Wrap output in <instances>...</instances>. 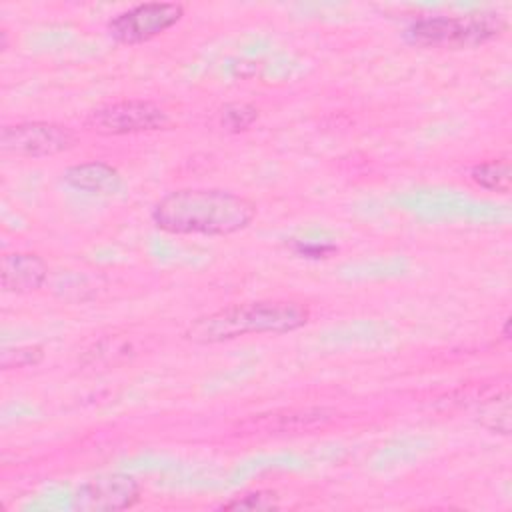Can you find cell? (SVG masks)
I'll return each instance as SVG.
<instances>
[{"label": "cell", "instance_id": "cell-1", "mask_svg": "<svg viewBox=\"0 0 512 512\" xmlns=\"http://www.w3.org/2000/svg\"><path fill=\"white\" fill-rule=\"evenodd\" d=\"M256 216V204L220 188H182L162 196L152 208V222L168 234L228 236L244 230Z\"/></svg>", "mask_w": 512, "mask_h": 512}, {"label": "cell", "instance_id": "cell-2", "mask_svg": "<svg viewBox=\"0 0 512 512\" xmlns=\"http://www.w3.org/2000/svg\"><path fill=\"white\" fill-rule=\"evenodd\" d=\"M310 310L296 300H258L220 308L196 318L184 332L194 344H220L246 334H284L302 328Z\"/></svg>", "mask_w": 512, "mask_h": 512}, {"label": "cell", "instance_id": "cell-3", "mask_svg": "<svg viewBox=\"0 0 512 512\" xmlns=\"http://www.w3.org/2000/svg\"><path fill=\"white\" fill-rule=\"evenodd\" d=\"M506 30V20L496 12H474L466 16L420 18L406 30L416 46L426 48H470L498 38Z\"/></svg>", "mask_w": 512, "mask_h": 512}, {"label": "cell", "instance_id": "cell-4", "mask_svg": "<svg viewBox=\"0 0 512 512\" xmlns=\"http://www.w3.org/2000/svg\"><path fill=\"white\" fill-rule=\"evenodd\" d=\"M172 124L170 114L150 100H120L90 112L86 126L106 136L164 130Z\"/></svg>", "mask_w": 512, "mask_h": 512}, {"label": "cell", "instance_id": "cell-5", "mask_svg": "<svg viewBox=\"0 0 512 512\" xmlns=\"http://www.w3.org/2000/svg\"><path fill=\"white\" fill-rule=\"evenodd\" d=\"M184 16V6L178 2H144L116 14L108 22L110 36L126 46L148 42L172 26Z\"/></svg>", "mask_w": 512, "mask_h": 512}, {"label": "cell", "instance_id": "cell-6", "mask_svg": "<svg viewBox=\"0 0 512 512\" xmlns=\"http://www.w3.org/2000/svg\"><path fill=\"white\" fill-rule=\"evenodd\" d=\"M76 134L54 122H18L2 128L0 146L8 154L22 158H46L72 148Z\"/></svg>", "mask_w": 512, "mask_h": 512}, {"label": "cell", "instance_id": "cell-7", "mask_svg": "<svg viewBox=\"0 0 512 512\" xmlns=\"http://www.w3.org/2000/svg\"><path fill=\"white\" fill-rule=\"evenodd\" d=\"M140 500V486L128 474H106L82 484L72 506L80 512H114L132 508Z\"/></svg>", "mask_w": 512, "mask_h": 512}, {"label": "cell", "instance_id": "cell-8", "mask_svg": "<svg viewBox=\"0 0 512 512\" xmlns=\"http://www.w3.org/2000/svg\"><path fill=\"white\" fill-rule=\"evenodd\" d=\"M46 276L48 266L34 252H10L0 260V284L6 292H34L46 282Z\"/></svg>", "mask_w": 512, "mask_h": 512}, {"label": "cell", "instance_id": "cell-9", "mask_svg": "<svg viewBox=\"0 0 512 512\" xmlns=\"http://www.w3.org/2000/svg\"><path fill=\"white\" fill-rule=\"evenodd\" d=\"M62 180L80 192L88 194H114L122 186L120 172L106 162H82L66 168Z\"/></svg>", "mask_w": 512, "mask_h": 512}, {"label": "cell", "instance_id": "cell-10", "mask_svg": "<svg viewBox=\"0 0 512 512\" xmlns=\"http://www.w3.org/2000/svg\"><path fill=\"white\" fill-rule=\"evenodd\" d=\"M470 178L476 186L490 190V192H500L508 194L510 184H512V170H510V160L508 158H496L488 162H480L472 166Z\"/></svg>", "mask_w": 512, "mask_h": 512}, {"label": "cell", "instance_id": "cell-11", "mask_svg": "<svg viewBox=\"0 0 512 512\" xmlns=\"http://www.w3.org/2000/svg\"><path fill=\"white\" fill-rule=\"evenodd\" d=\"M480 424L494 432L508 436L510 434V394L504 390L502 394H496L480 408Z\"/></svg>", "mask_w": 512, "mask_h": 512}, {"label": "cell", "instance_id": "cell-12", "mask_svg": "<svg viewBox=\"0 0 512 512\" xmlns=\"http://www.w3.org/2000/svg\"><path fill=\"white\" fill-rule=\"evenodd\" d=\"M258 118V108L248 102H232L220 110V124L228 132H242Z\"/></svg>", "mask_w": 512, "mask_h": 512}, {"label": "cell", "instance_id": "cell-13", "mask_svg": "<svg viewBox=\"0 0 512 512\" xmlns=\"http://www.w3.org/2000/svg\"><path fill=\"white\" fill-rule=\"evenodd\" d=\"M278 494L272 490H254L230 498L220 508L222 510H274L278 508Z\"/></svg>", "mask_w": 512, "mask_h": 512}, {"label": "cell", "instance_id": "cell-14", "mask_svg": "<svg viewBox=\"0 0 512 512\" xmlns=\"http://www.w3.org/2000/svg\"><path fill=\"white\" fill-rule=\"evenodd\" d=\"M44 358V350L36 344L30 346H14V348H4L2 350V368L12 370V368H28L40 364Z\"/></svg>", "mask_w": 512, "mask_h": 512}, {"label": "cell", "instance_id": "cell-15", "mask_svg": "<svg viewBox=\"0 0 512 512\" xmlns=\"http://www.w3.org/2000/svg\"><path fill=\"white\" fill-rule=\"evenodd\" d=\"M298 254L306 258H326L328 254L334 252V246H322V244H298L296 246Z\"/></svg>", "mask_w": 512, "mask_h": 512}, {"label": "cell", "instance_id": "cell-16", "mask_svg": "<svg viewBox=\"0 0 512 512\" xmlns=\"http://www.w3.org/2000/svg\"><path fill=\"white\" fill-rule=\"evenodd\" d=\"M510 324H512V320H510V316L504 320V328H502V336H504V340H510Z\"/></svg>", "mask_w": 512, "mask_h": 512}]
</instances>
